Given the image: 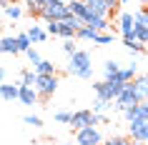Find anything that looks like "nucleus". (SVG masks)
Listing matches in <instances>:
<instances>
[{
    "label": "nucleus",
    "instance_id": "f257e3e1",
    "mask_svg": "<svg viewBox=\"0 0 148 145\" xmlns=\"http://www.w3.org/2000/svg\"><path fill=\"white\" fill-rule=\"evenodd\" d=\"M68 73L80 78V80H90L93 78V60H90V55L86 50H78L68 63Z\"/></svg>",
    "mask_w": 148,
    "mask_h": 145
},
{
    "label": "nucleus",
    "instance_id": "f03ea898",
    "mask_svg": "<svg viewBox=\"0 0 148 145\" xmlns=\"http://www.w3.org/2000/svg\"><path fill=\"white\" fill-rule=\"evenodd\" d=\"M55 88H58V78L55 75H38L35 80V90H38V100L40 103H48L53 98Z\"/></svg>",
    "mask_w": 148,
    "mask_h": 145
},
{
    "label": "nucleus",
    "instance_id": "7ed1b4c3",
    "mask_svg": "<svg viewBox=\"0 0 148 145\" xmlns=\"http://www.w3.org/2000/svg\"><path fill=\"white\" fill-rule=\"evenodd\" d=\"M98 123H103V118L98 113H93V110H78V113H73L70 125H73V130H83V128H95Z\"/></svg>",
    "mask_w": 148,
    "mask_h": 145
},
{
    "label": "nucleus",
    "instance_id": "20e7f679",
    "mask_svg": "<svg viewBox=\"0 0 148 145\" xmlns=\"http://www.w3.org/2000/svg\"><path fill=\"white\" fill-rule=\"evenodd\" d=\"M68 15H70L68 3H63V0H55V3H50V5H48L43 13H40V18H43L45 23H50V20H58V23H63Z\"/></svg>",
    "mask_w": 148,
    "mask_h": 145
},
{
    "label": "nucleus",
    "instance_id": "39448f33",
    "mask_svg": "<svg viewBox=\"0 0 148 145\" xmlns=\"http://www.w3.org/2000/svg\"><path fill=\"white\" fill-rule=\"evenodd\" d=\"M123 88L125 85H110V83H106V80L93 83V90H95V95H98V100H106V103H113V100L123 93Z\"/></svg>",
    "mask_w": 148,
    "mask_h": 145
},
{
    "label": "nucleus",
    "instance_id": "423d86ee",
    "mask_svg": "<svg viewBox=\"0 0 148 145\" xmlns=\"http://www.w3.org/2000/svg\"><path fill=\"white\" fill-rule=\"evenodd\" d=\"M75 143L78 145H103V135L98 133V128H83V130H75Z\"/></svg>",
    "mask_w": 148,
    "mask_h": 145
},
{
    "label": "nucleus",
    "instance_id": "0eeeda50",
    "mask_svg": "<svg viewBox=\"0 0 148 145\" xmlns=\"http://www.w3.org/2000/svg\"><path fill=\"white\" fill-rule=\"evenodd\" d=\"M118 30H121V35H123V45L136 40V30H133V15H131V13H121V18H118Z\"/></svg>",
    "mask_w": 148,
    "mask_h": 145
},
{
    "label": "nucleus",
    "instance_id": "6e6552de",
    "mask_svg": "<svg viewBox=\"0 0 148 145\" xmlns=\"http://www.w3.org/2000/svg\"><path fill=\"white\" fill-rule=\"evenodd\" d=\"M86 3V8L90 15H101V18H108L113 15V8L108 5V0H83Z\"/></svg>",
    "mask_w": 148,
    "mask_h": 145
},
{
    "label": "nucleus",
    "instance_id": "1a4fd4ad",
    "mask_svg": "<svg viewBox=\"0 0 148 145\" xmlns=\"http://www.w3.org/2000/svg\"><path fill=\"white\" fill-rule=\"evenodd\" d=\"M128 130H131L133 140L148 143V120H133V123H128Z\"/></svg>",
    "mask_w": 148,
    "mask_h": 145
},
{
    "label": "nucleus",
    "instance_id": "9d476101",
    "mask_svg": "<svg viewBox=\"0 0 148 145\" xmlns=\"http://www.w3.org/2000/svg\"><path fill=\"white\" fill-rule=\"evenodd\" d=\"M131 85H133V93H136L138 103H148V75H138L136 80H131Z\"/></svg>",
    "mask_w": 148,
    "mask_h": 145
},
{
    "label": "nucleus",
    "instance_id": "9b49d317",
    "mask_svg": "<svg viewBox=\"0 0 148 145\" xmlns=\"http://www.w3.org/2000/svg\"><path fill=\"white\" fill-rule=\"evenodd\" d=\"M86 25H88V28H93L95 33H103V30H108V28H113L108 18H101V15H88Z\"/></svg>",
    "mask_w": 148,
    "mask_h": 145
},
{
    "label": "nucleus",
    "instance_id": "f8f14e48",
    "mask_svg": "<svg viewBox=\"0 0 148 145\" xmlns=\"http://www.w3.org/2000/svg\"><path fill=\"white\" fill-rule=\"evenodd\" d=\"M20 103L23 105H33V103H38V90L35 88H30V85H23L20 83Z\"/></svg>",
    "mask_w": 148,
    "mask_h": 145
},
{
    "label": "nucleus",
    "instance_id": "ddd939ff",
    "mask_svg": "<svg viewBox=\"0 0 148 145\" xmlns=\"http://www.w3.org/2000/svg\"><path fill=\"white\" fill-rule=\"evenodd\" d=\"M0 98L3 100H10V103H13V100H18L20 98V83L18 85H0Z\"/></svg>",
    "mask_w": 148,
    "mask_h": 145
},
{
    "label": "nucleus",
    "instance_id": "4468645a",
    "mask_svg": "<svg viewBox=\"0 0 148 145\" xmlns=\"http://www.w3.org/2000/svg\"><path fill=\"white\" fill-rule=\"evenodd\" d=\"M25 3H28V13L35 15V18H40V13H43L50 3H55V0H25Z\"/></svg>",
    "mask_w": 148,
    "mask_h": 145
},
{
    "label": "nucleus",
    "instance_id": "2eb2a0df",
    "mask_svg": "<svg viewBox=\"0 0 148 145\" xmlns=\"http://www.w3.org/2000/svg\"><path fill=\"white\" fill-rule=\"evenodd\" d=\"M68 10H70V13H73V15H78L80 20H88V15H90L83 0H70V3H68Z\"/></svg>",
    "mask_w": 148,
    "mask_h": 145
},
{
    "label": "nucleus",
    "instance_id": "dca6fc26",
    "mask_svg": "<svg viewBox=\"0 0 148 145\" xmlns=\"http://www.w3.org/2000/svg\"><path fill=\"white\" fill-rule=\"evenodd\" d=\"M0 53H5V55H18V53H20V45H18V38H3V45H0Z\"/></svg>",
    "mask_w": 148,
    "mask_h": 145
},
{
    "label": "nucleus",
    "instance_id": "f3484780",
    "mask_svg": "<svg viewBox=\"0 0 148 145\" xmlns=\"http://www.w3.org/2000/svg\"><path fill=\"white\" fill-rule=\"evenodd\" d=\"M33 70H35L38 75H55V65H53L50 60H40Z\"/></svg>",
    "mask_w": 148,
    "mask_h": 145
},
{
    "label": "nucleus",
    "instance_id": "a211bd4d",
    "mask_svg": "<svg viewBox=\"0 0 148 145\" xmlns=\"http://www.w3.org/2000/svg\"><path fill=\"white\" fill-rule=\"evenodd\" d=\"M35 80H38V73H35V70H23V73H20V83L23 85L35 88Z\"/></svg>",
    "mask_w": 148,
    "mask_h": 145
},
{
    "label": "nucleus",
    "instance_id": "6ab92c4d",
    "mask_svg": "<svg viewBox=\"0 0 148 145\" xmlns=\"http://www.w3.org/2000/svg\"><path fill=\"white\" fill-rule=\"evenodd\" d=\"M45 35H48V33L40 30L38 25H30V30H28V38H30L33 43H43V40H45Z\"/></svg>",
    "mask_w": 148,
    "mask_h": 145
},
{
    "label": "nucleus",
    "instance_id": "aec40b11",
    "mask_svg": "<svg viewBox=\"0 0 148 145\" xmlns=\"http://www.w3.org/2000/svg\"><path fill=\"white\" fill-rule=\"evenodd\" d=\"M75 28H73V25H68V23H60V30H58V35H60V38H65V40H75Z\"/></svg>",
    "mask_w": 148,
    "mask_h": 145
},
{
    "label": "nucleus",
    "instance_id": "412c9836",
    "mask_svg": "<svg viewBox=\"0 0 148 145\" xmlns=\"http://www.w3.org/2000/svg\"><path fill=\"white\" fill-rule=\"evenodd\" d=\"M95 35H98V33H95L93 28H88V25H86V28H80V30L75 33V38H78V40H95Z\"/></svg>",
    "mask_w": 148,
    "mask_h": 145
},
{
    "label": "nucleus",
    "instance_id": "4be33fe9",
    "mask_svg": "<svg viewBox=\"0 0 148 145\" xmlns=\"http://www.w3.org/2000/svg\"><path fill=\"white\" fill-rule=\"evenodd\" d=\"M136 65H131V68H121V80L123 83H131V80H136Z\"/></svg>",
    "mask_w": 148,
    "mask_h": 145
},
{
    "label": "nucleus",
    "instance_id": "5701e85b",
    "mask_svg": "<svg viewBox=\"0 0 148 145\" xmlns=\"http://www.w3.org/2000/svg\"><path fill=\"white\" fill-rule=\"evenodd\" d=\"M131 143H133V140H131V138H125V135H113V138H108L103 145H131Z\"/></svg>",
    "mask_w": 148,
    "mask_h": 145
},
{
    "label": "nucleus",
    "instance_id": "b1692460",
    "mask_svg": "<svg viewBox=\"0 0 148 145\" xmlns=\"http://www.w3.org/2000/svg\"><path fill=\"white\" fill-rule=\"evenodd\" d=\"M15 38H18V45H20V53H28V50H30V45H33V40L28 38V33L15 35Z\"/></svg>",
    "mask_w": 148,
    "mask_h": 145
},
{
    "label": "nucleus",
    "instance_id": "393cba45",
    "mask_svg": "<svg viewBox=\"0 0 148 145\" xmlns=\"http://www.w3.org/2000/svg\"><path fill=\"white\" fill-rule=\"evenodd\" d=\"M3 13H5V18H10V20H18V18L23 15V10L18 8V5H8V8H3Z\"/></svg>",
    "mask_w": 148,
    "mask_h": 145
},
{
    "label": "nucleus",
    "instance_id": "a878e982",
    "mask_svg": "<svg viewBox=\"0 0 148 145\" xmlns=\"http://www.w3.org/2000/svg\"><path fill=\"white\" fill-rule=\"evenodd\" d=\"M63 23H68V25H73V28H75V30H80V28H86V20H80L78 15H73V13H70L68 18H65V20H63Z\"/></svg>",
    "mask_w": 148,
    "mask_h": 145
},
{
    "label": "nucleus",
    "instance_id": "bb28decb",
    "mask_svg": "<svg viewBox=\"0 0 148 145\" xmlns=\"http://www.w3.org/2000/svg\"><path fill=\"white\" fill-rule=\"evenodd\" d=\"M118 73H121V65H118V63H113V60L106 63V80L113 78V75H118Z\"/></svg>",
    "mask_w": 148,
    "mask_h": 145
},
{
    "label": "nucleus",
    "instance_id": "cd10ccee",
    "mask_svg": "<svg viewBox=\"0 0 148 145\" xmlns=\"http://www.w3.org/2000/svg\"><path fill=\"white\" fill-rule=\"evenodd\" d=\"M133 120H148V103H138V110H136V118Z\"/></svg>",
    "mask_w": 148,
    "mask_h": 145
},
{
    "label": "nucleus",
    "instance_id": "c85d7f7f",
    "mask_svg": "<svg viewBox=\"0 0 148 145\" xmlns=\"http://www.w3.org/2000/svg\"><path fill=\"white\" fill-rule=\"evenodd\" d=\"M55 120L63 123V125H70V120H73V113H68V110H58V113H55Z\"/></svg>",
    "mask_w": 148,
    "mask_h": 145
},
{
    "label": "nucleus",
    "instance_id": "c756f323",
    "mask_svg": "<svg viewBox=\"0 0 148 145\" xmlns=\"http://www.w3.org/2000/svg\"><path fill=\"white\" fill-rule=\"evenodd\" d=\"M63 53L70 55V58L78 53V48H75V40H65V43H63Z\"/></svg>",
    "mask_w": 148,
    "mask_h": 145
},
{
    "label": "nucleus",
    "instance_id": "7c9ffc66",
    "mask_svg": "<svg viewBox=\"0 0 148 145\" xmlns=\"http://www.w3.org/2000/svg\"><path fill=\"white\" fill-rule=\"evenodd\" d=\"M23 123L25 125H33V128H40V125H43V118H38V115H25Z\"/></svg>",
    "mask_w": 148,
    "mask_h": 145
},
{
    "label": "nucleus",
    "instance_id": "2f4dec72",
    "mask_svg": "<svg viewBox=\"0 0 148 145\" xmlns=\"http://www.w3.org/2000/svg\"><path fill=\"white\" fill-rule=\"evenodd\" d=\"M25 55H28V60L33 63V68H35V65H38L40 60H43V58H40V55H38V50H33V48H30V50H28V53H25Z\"/></svg>",
    "mask_w": 148,
    "mask_h": 145
},
{
    "label": "nucleus",
    "instance_id": "473e14b6",
    "mask_svg": "<svg viewBox=\"0 0 148 145\" xmlns=\"http://www.w3.org/2000/svg\"><path fill=\"white\" fill-rule=\"evenodd\" d=\"M58 30H60V23H58V20H50V23L45 25V33H50V35H58Z\"/></svg>",
    "mask_w": 148,
    "mask_h": 145
},
{
    "label": "nucleus",
    "instance_id": "72a5a7b5",
    "mask_svg": "<svg viewBox=\"0 0 148 145\" xmlns=\"http://www.w3.org/2000/svg\"><path fill=\"white\" fill-rule=\"evenodd\" d=\"M110 40H113V35H108V33H98L93 43H101V45H106V43H110Z\"/></svg>",
    "mask_w": 148,
    "mask_h": 145
},
{
    "label": "nucleus",
    "instance_id": "f704fd0d",
    "mask_svg": "<svg viewBox=\"0 0 148 145\" xmlns=\"http://www.w3.org/2000/svg\"><path fill=\"white\" fill-rule=\"evenodd\" d=\"M128 50H131V53H143V50H146V45L136 40V43H131V45H128Z\"/></svg>",
    "mask_w": 148,
    "mask_h": 145
},
{
    "label": "nucleus",
    "instance_id": "c9c22d12",
    "mask_svg": "<svg viewBox=\"0 0 148 145\" xmlns=\"http://www.w3.org/2000/svg\"><path fill=\"white\" fill-rule=\"evenodd\" d=\"M106 108H108L106 100H95V103H93V113H101V110H106Z\"/></svg>",
    "mask_w": 148,
    "mask_h": 145
},
{
    "label": "nucleus",
    "instance_id": "e433bc0d",
    "mask_svg": "<svg viewBox=\"0 0 148 145\" xmlns=\"http://www.w3.org/2000/svg\"><path fill=\"white\" fill-rule=\"evenodd\" d=\"M5 83V68H3V65H0V85Z\"/></svg>",
    "mask_w": 148,
    "mask_h": 145
},
{
    "label": "nucleus",
    "instance_id": "4c0bfd02",
    "mask_svg": "<svg viewBox=\"0 0 148 145\" xmlns=\"http://www.w3.org/2000/svg\"><path fill=\"white\" fill-rule=\"evenodd\" d=\"M5 3H8V5H18V3H20V0H5Z\"/></svg>",
    "mask_w": 148,
    "mask_h": 145
},
{
    "label": "nucleus",
    "instance_id": "58836bf2",
    "mask_svg": "<svg viewBox=\"0 0 148 145\" xmlns=\"http://www.w3.org/2000/svg\"><path fill=\"white\" fill-rule=\"evenodd\" d=\"M131 145H148V143H140V140H133Z\"/></svg>",
    "mask_w": 148,
    "mask_h": 145
},
{
    "label": "nucleus",
    "instance_id": "ea45409f",
    "mask_svg": "<svg viewBox=\"0 0 148 145\" xmlns=\"http://www.w3.org/2000/svg\"><path fill=\"white\" fill-rule=\"evenodd\" d=\"M0 8H8V3H5V0H0Z\"/></svg>",
    "mask_w": 148,
    "mask_h": 145
},
{
    "label": "nucleus",
    "instance_id": "a19ab883",
    "mask_svg": "<svg viewBox=\"0 0 148 145\" xmlns=\"http://www.w3.org/2000/svg\"><path fill=\"white\" fill-rule=\"evenodd\" d=\"M58 145H73V143H58ZM75 145H78V143H75Z\"/></svg>",
    "mask_w": 148,
    "mask_h": 145
},
{
    "label": "nucleus",
    "instance_id": "79ce46f5",
    "mask_svg": "<svg viewBox=\"0 0 148 145\" xmlns=\"http://www.w3.org/2000/svg\"><path fill=\"white\" fill-rule=\"evenodd\" d=\"M123 3H125V0H121V5H123Z\"/></svg>",
    "mask_w": 148,
    "mask_h": 145
},
{
    "label": "nucleus",
    "instance_id": "37998d69",
    "mask_svg": "<svg viewBox=\"0 0 148 145\" xmlns=\"http://www.w3.org/2000/svg\"><path fill=\"white\" fill-rule=\"evenodd\" d=\"M0 45H3V38H0Z\"/></svg>",
    "mask_w": 148,
    "mask_h": 145
},
{
    "label": "nucleus",
    "instance_id": "c03bdc74",
    "mask_svg": "<svg viewBox=\"0 0 148 145\" xmlns=\"http://www.w3.org/2000/svg\"><path fill=\"white\" fill-rule=\"evenodd\" d=\"M143 3H146V5H148V0H143Z\"/></svg>",
    "mask_w": 148,
    "mask_h": 145
}]
</instances>
